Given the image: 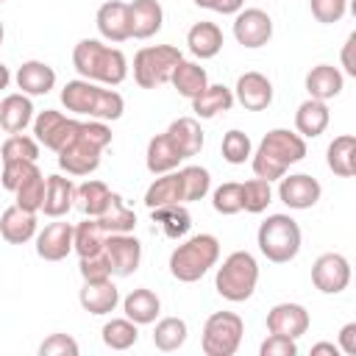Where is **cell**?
Returning <instances> with one entry per match:
<instances>
[{"instance_id":"obj_10","label":"cell","mask_w":356,"mask_h":356,"mask_svg":"<svg viewBox=\"0 0 356 356\" xmlns=\"http://www.w3.org/2000/svg\"><path fill=\"white\" fill-rule=\"evenodd\" d=\"M78 125H81V120L64 117V114L56 111V108H44V111H39V117L33 120V134H36V139H39L44 147H50V150L58 153V150L75 136Z\"/></svg>"},{"instance_id":"obj_56","label":"cell","mask_w":356,"mask_h":356,"mask_svg":"<svg viewBox=\"0 0 356 356\" xmlns=\"http://www.w3.org/2000/svg\"><path fill=\"white\" fill-rule=\"evenodd\" d=\"M8 81H11V72H8V67H6V64H0V89H6V86H8Z\"/></svg>"},{"instance_id":"obj_48","label":"cell","mask_w":356,"mask_h":356,"mask_svg":"<svg viewBox=\"0 0 356 356\" xmlns=\"http://www.w3.org/2000/svg\"><path fill=\"white\" fill-rule=\"evenodd\" d=\"M33 170H36V161H28V159L3 161V175H0V181H3V186H6L8 192H14V189H17Z\"/></svg>"},{"instance_id":"obj_16","label":"cell","mask_w":356,"mask_h":356,"mask_svg":"<svg viewBox=\"0 0 356 356\" xmlns=\"http://www.w3.org/2000/svg\"><path fill=\"white\" fill-rule=\"evenodd\" d=\"M97 31L100 36H106L108 42H125L131 39V11H128V3L122 0H108L97 8Z\"/></svg>"},{"instance_id":"obj_47","label":"cell","mask_w":356,"mask_h":356,"mask_svg":"<svg viewBox=\"0 0 356 356\" xmlns=\"http://www.w3.org/2000/svg\"><path fill=\"white\" fill-rule=\"evenodd\" d=\"M78 270H81V278L83 281H106V278H111V261H108V256H106V250H100V253H92V256H81V264H78Z\"/></svg>"},{"instance_id":"obj_26","label":"cell","mask_w":356,"mask_h":356,"mask_svg":"<svg viewBox=\"0 0 356 356\" xmlns=\"http://www.w3.org/2000/svg\"><path fill=\"white\" fill-rule=\"evenodd\" d=\"M342 83H345L342 72L337 67H331V64H317L306 75V89H309V97H314V100L337 97L342 92Z\"/></svg>"},{"instance_id":"obj_49","label":"cell","mask_w":356,"mask_h":356,"mask_svg":"<svg viewBox=\"0 0 356 356\" xmlns=\"http://www.w3.org/2000/svg\"><path fill=\"white\" fill-rule=\"evenodd\" d=\"M78 342L70 334H50L39 345V356H78Z\"/></svg>"},{"instance_id":"obj_58","label":"cell","mask_w":356,"mask_h":356,"mask_svg":"<svg viewBox=\"0 0 356 356\" xmlns=\"http://www.w3.org/2000/svg\"><path fill=\"white\" fill-rule=\"evenodd\" d=\"M0 3H3V0H0Z\"/></svg>"},{"instance_id":"obj_27","label":"cell","mask_w":356,"mask_h":356,"mask_svg":"<svg viewBox=\"0 0 356 356\" xmlns=\"http://www.w3.org/2000/svg\"><path fill=\"white\" fill-rule=\"evenodd\" d=\"M167 136L172 139V145L178 147V153L184 159L197 156L200 147H203V131H200V122L195 117H178V120H172L170 128H167Z\"/></svg>"},{"instance_id":"obj_15","label":"cell","mask_w":356,"mask_h":356,"mask_svg":"<svg viewBox=\"0 0 356 356\" xmlns=\"http://www.w3.org/2000/svg\"><path fill=\"white\" fill-rule=\"evenodd\" d=\"M267 331L298 339L309 331V312L300 303H275L267 312Z\"/></svg>"},{"instance_id":"obj_31","label":"cell","mask_w":356,"mask_h":356,"mask_svg":"<svg viewBox=\"0 0 356 356\" xmlns=\"http://www.w3.org/2000/svg\"><path fill=\"white\" fill-rule=\"evenodd\" d=\"M170 83L178 89V95H184V97H197L206 86H209V75H206V70L200 67V64H195V61H178L175 64V70H172V75H170Z\"/></svg>"},{"instance_id":"obj_37","label":"cell","mask_w":356,"mask_h":356,"mask_svg":"<svg viewBox=\"0 0 356 356\" xmlns=\"http://www.w3.org/2000/svg\"><path fill=\"white\" fill-rule=\"evenodd\" d=\"M170 203H184L178 172H161L145 192V206L147 209H159V206H170Z\"/></svg>"},{"instance_id":"obj_20","label":"cell","mask_w":356,"mask_h":356,"mask_svg":"<svg viewBox=\"0 0 356 356\" xmlns=\"http://www.w3.org/2000/svg\"><path fill=\"white\" fill-rule=\"evenodd\" d=\"M75 200V186L70 178L64 175H47L44 178V200H42V211L53 220L64 217L72 209Z\"/></svg>"},{"instance_id":"obj_17","label":"cell","mask_w":356,"mask_h":356,"mask_svg":"<svg viewBox=\"0 0 356 356\" xmlns=\"http://www.w3.org/2000/svg\"><path fill=\"white\" fill-rule=\"evenodd\" d=\"M236 100L248 111H264L273 103V83L267 81V75L250 70L236 81Z\"/></svg>"},{"instance_id":"obj_45","label":"cell","mask_w":356,"mask_h":356,"mask_svg":"<svg viewBox=\"0 0 356 356\" xmlns=\"http://www.w3.org/2000/svg\"><path fill=\"white\" fill-rule=\"evenodd\" d=\"M0 153H3V161H14V159L36 161L39 145H36V139H31V136H25V134H11V136L3 142Z\"/></svg>"},{"instance_id":"obj_29","label":"cell","mask_w":356,"mask_h":356,"mask_svg":"<svg viewBox=\"0 0 356 356\" xmlns=\"http://www.w3.org/2000/svg\"><path fill=\"white\" fill-rule=\"evenodd\" d=\"M328 170L339 178H350L356 175V136L353 134H342L334 136V142L328 145Z\"/></svg>"},{"instance_id":"obj_40","label":"cell","mask_w":356,"mask_h":356,"mask_svg":"<svg viewBox=\"0 0 356 356\" xmlns=\"http://www.w3.org/2000/svg\"><path fill=\"white\" fill-rule=\"evenodd\" d=\"M103 342L111 348V350H128L131 345H136L139 339V331H136V323L128 320V317H120V320H108L103 325Z\"/></svg>"},{"instance_id":"obj_36","label":"cell","mask_w":356,"mask_h":356,"mask_svg":"<svg viewBox=\"0 0 356 356\" xmlns=\"http://www.w3.org/2000/svg\"><path fill=\"white\" fill-rule=\"evenodd\" d=\"M106 228L97 222V217H89L78 225H72V250L78 256H92L106 248Z\"/></svg>"},{"instance_id":"obj_50","label":"cell","mask_w":356,"mask_h":356,"mask_svg":"<svg viewBox=\"0 0 356 356\" xmlns=\"http://www.w3.org/2000/svg\"><path fill=\"white\" fill-rule=\"evenodd\" d=\"M345 8H348V0H312V14L323 25L339 22L345 17Z\"/></svg>"},{"instance_id":"obj_14","label":"cell","mask_w":356,"mask_h":356,"mask_svg":"<svg viewBox=\"0 0 356 356\" xmlns=\"http://www.w3.org/2000/svg\"><path fill=\"white\" fill-rule=\"evenodd\" d=\"M234 36H236V42L245 44V47H261V44H267L270 36H273V19H270V14L261 11V8L236 11Z\"/></svg>"},{"instance_id":"obj_51","label":"cell","mask_w":356,"mask_h":356,"mask_svg":"<svg viewBox=\"0 0 356 356\" xmlns=\"http://www.w3.org/2000/svg\"><path fill=\"white\" fill-rule=\"evenodd\" d=\"M261 356H298V345L295 339L289 337H281V334H270L264 342H261Z\"/></svg>"},{"instance_id":"obj_12","label":"cell","mask_w":356,"mask_h":356,"mask_svg":"<svg viewBox=\"0 0 356 356\" xmlns=\"http://www.w3.org/2000/svg\"><path fill=\"white\" fill-rule=\"evenodd\" d=\"M278 197L281 203H286L289 209H312L320 195H323V186L317 178L306 175V172H295V175H281L278 178Z\"/></svg>"},{"instance_id":"obj_6","label":"cell","mask_w":356,"mask_h":356,"mask_svg":"<svg viewBox=\"0 0 356 356\" xmlns=\"http://www.w3.org/2000/svg\"><path fill=\"white\" fill-rule=\"evenodd\" d=\"M256 281H259V264L256 259L248 253V250H234L222 267H217V275H214V289L231 300V303H242L253 295L256 289Z\"/></svg>"},{"instance_id":"obj_39","label":"cell","mask_w":356,"mask_h":356,"mask_svg":"<svg viewBox=\"0 0 356 356\" xmlns=\"http://www.w3.org/2000/svg\"><path fill=\"white\" fill-rule=\"evenodd\" d=\"M186 342V323L181 317H164L156 323V331H153V345L164 353H172L178 350L181 345Z\"/></svg>"},{"instance_id":"obj_34","label":"cell","mask_w":356,"mask_h":356,"mask_svg":"<svg viewBox=\"0 0 356 356\" xmlns=\"http://www.w3.org/2000/svg\"><path fill=\"white\" fill-rule=\"evenodd\" d=\"M234 106V92L222 83H209L197 97H192V111L203 120L220 114V111H228Z\"/></svg>"},{"instance_id":"obj_42","label":"cell","mask_w":356,"mask_h":356,"mask_svg":"<svg viewBox=\"0 0 356 356\" xmlns=\"http://www.w3.org/2000/svg\"><path fill=\"white\" fill-rule=\"evenodd\" d=\"M14 195H17V206H19V209H25V211H39V209H42V200H44V175H42V170L36 167V170L14 189Z\"/></svg>"},{"instance_id":"obj_4","label":"cell","mask_w":356,"mask_h":356,"mask_svg":"<svg viewBox=\"0 0 356 356\" xmlns=\"http://www.w3.org/2000/svg\"><path fill=\"white\" fill-rule=\"evenodd\" d=\"M61 103L67 111L86 114L92 120H120L125 111V100L114 89H100L86 78L67 81L61 89Z\"/></svg>"},{"instance_id":"obj_18","label":"cell","mask_w":356,"mask_h":356,"mask_svg":"<svg viewBox=\"0 0 356 356\" xmlns=\"http://www.w3.org/2000/svg\"><path fill=\"white\" fill-rule=\"evenodd\" d=\"M72 250V225L70 222H50L36 236V253L44 261H61Z\"/></svg>"},{"instance_id":"obj_57","label":"cell","mask_w":356,"mask_h":356,"mask_svg":"<svg viewBox=\"0 0 356 356\" xmlns=\"http://www.w3.org/2000/svg\"><path fill=\"white\" fill-rule=\"evenodd\" d=\"M3 36H6V28H3V22H0V44H3Z\"/></svg>"},{"instance_id":"obj_52","label":"cell","mask_w":356,"mask_h":356,"mask_svg":"<svg viewBox=\"0 0 356 356\" xmlns=\"http://www.w3.org/2000/svg\"><path fill=\"white\" fill-rule=\"evenodd\" d=\"M192 3L200 6V8L217 11V14H236V11H242L245 0H192Z\"/></svg>"},{"instance_id":"obj_33","label":"cell","mask_w":356,"mask_h":356,"mask_svg":"<svg viewBox=\"0 0 356 356\" xmlns=\"http://www.w3.org/2000/svg\"><path fill=\"white\" fill-rule=\"evenodd\" d=\"M150 220L159 222L164 228V236H170V239H181L192 228V214L186 211L184 203H170V206L150 209Z\"/></svg>"},{"instance_id":"obj_43","label":"cell","mask_w":356,"mask_h":356,"mask_svg":"<svg viewBox=\"0 0 356 356\" xmlns=\"http://www.w3.org/2000/svg\"><path fill=\"white\" fill-rule=\"evenodd\" d=\"M273 197V189H270V181L264 178H250L242 184V209L250 211V214H259L267 209Z\"/></svg>"},{"instance_id":"obj_46","label":"cell","mask_w":356,"mask_h":356,"mask_svg":"<svg viewBox=\"0 0 356 356\" xmlns=\"http://www.w3.org/2000/svg\"><path fill=\"white\" fill-rule=\"evenodd\" d=\"M211 206H214V211H220V214H236V211H242V184H236V181L220 184V186L214 189Z\"/></svg>"},{"instance_id":"obj_38","label":"cell","mask_w":356,"mask_h":356,"mask_svg":"<svg viewBox=\"0 0 356 356\" xmlns=\"http://www.w3.org/2000/svg\"><path fill=\"white\" fill-rule=\"evenodd\" d=\"M108 197H111V189H108L103 181H86V184L75 186V203H78V209H81L83 214H89V217H97V214L106 209Z\"/></svg>"},{"instance_id":"obj_30","label":"cell","mask_w":356,"mask_h":356,"mask_svg":"<svg viewBox=\"0 0 356 356\" xmlns=\"http://www.w3.org/2000/svg\"><path fill=\"white\" fill-rule=\"evenodd\" d=\"M186 44L197 58H214L222 50V31L214 22H195L186 33Z\"/></svg>"},{"instance_id":"obj_54","label":"cell","mask_w":356,"mask_h":356,"mask_svg":"<svg viewBox=\"0 0 356 356\" xmlns=\"http://www.w3.org/2000/svg\"><path fill=\"white\" fill-rule=\"evenodd\" d=\"M339 350L348 356H356V323H345L339 331Z\"/></svg>"},{"instance_id":"obj_19","label":"cell","mask_w":356,"mask_h":356,"mask_svg":"<svg viewBox=\"0 0 356 356\" xmlns=\"http://www.w3.org/2000/svg\"><path fill=\"white\" fill-rule=\"evenodd\" d=\"M128 11H131V36L134 39H150L153 33L161 31L164 8L159 0H134V3H128Z\"/></svg>"},{"instance_id":"obj_1","label":"cell","mask_w":356,"mask_h":356,"mask_svg":"<svg viewBox=\"0 0 356 356\" xmlns=\"http://www.w3.org/2000/svg\"><path fill=\"white\" fill-rule=\"evenodd\" d=\"M111 145V128L103 120L81 122L75 136L58 150V167L70 175H89L100 164V153Z\"/></svg>"},{"instance_id":"obj_9","label":"cell","mask_w":356,"mask_h":356,"mask_svg":"<svg viewBox=\"0 0 356 356\" xmlns=\"http://www.w3.org/2000/svg\"><path fill=\"white\" fill-rule=\"evenodd\" d=\"M245 334V323L234 312H214L203 325V353L206 356H234Z\"/></svg>"},{"instance_id":"obj_28","label":"cell","mask_w":356,"mask_h":356,"mask_svg":"<svg viewBox=\"0 0 356 356\" xmlns=\"http://www.w3.org/2000/svg\"><path fill=\"white\" fill-rule=\"evenodd\" d=\"M33 117V103L28 95H6L0 100V128L6 134H19Z\"/></svg>"},{"instance_id":"obj_53","label":"cell","mask_w":356,"mask_h":356,"mask_svg":"<svg viewBox=\"0 0 356 356\" xmlns=\"http://www.w3.org/2000/svg\"><path fill=\"white\" fill-rule=\"evenodd\" d=\"M342 67L348 75H356V33H348L342 44Z\"/></svg>"},{"instance_id":"obj_44","label":"cell","mask_w":356,"mask_h":356,"mask_svg":"<svg viewBox=\"0 0 356 356\" xmlns=\"http://www.w3.org/2000/svg\"><path fill=\"white\" fill-rule=\"evenodd\" d=\"M250 150H253V145H250V136L248 134H242V131L234 128V131H228L222 136V159L228 164H245L250 159Z\"/></svg>"},{"instance_id":"obj_22","label":"cell","mask_w":356,"mask_h":356,"mask_svg":"<svg viewBox=\"0 0 356 356\" xmlns=\"http://www.w3.org/2000/svg\"><path fill=\"white\" fill-rule=\"evenodd\" d=\"M78 300L89 314H108L120 303V292L111 284V278H106V281H83V286L78 292Z\"/></svg>"},{"instance_id":"obj_3","label":"cell","mask_w":356,"mask_h":356,"mask_svg":"<svg viewBox=\"0 0 356 356\" xmlns=\"http://www.w3.org/2000/svg\"><path fill=\"white\" fill-rule=\"evenodd\" d=\"M72 64L81 78L117 86L128 75V61L120 47H108L97 39H81L72 50Z\"/></svg>"},{"instance_id":"obj_8","label":"cell","mask_w":356,"mask_h":356,"mask_svg":"<svg viewBox=\"0 0 356 356\" xmlns=\"http://www.w3.org/2000/svg\"><path fill=\"white\" fill-rule=\"evenodd\" d=\"M181 50L172 44H150L142 47L134 56V78L142 89H156L161 83H170V75L175 64L181 61Z\"/></svg>"},{"instance_id":"obj_32","label":"cell","mask_w":356,"mask_h":356,"mask_svg":"<svg viewBox=\"0 0 356 356\" xmlns=\"http://www.w3.org/2000/svg\"><path fill=\"white\" fill-rule=\"evenodd\" d=\"M328 106H325V100H314V97H309V100H303L300 106H298V111H295V128H298V134L300 136H320L323 131H325V125H328Z\"/></svg>"},{"instance_id":"obj_35","label":"cell","mask_w":356,"mask_h":356,"mask_svg":"<svg viewBox=\"0 0 356 356\" xmlns=\"http://www.w3.org/2000/svg\"><path fill=\"white\" fill-rule=\"evenodd\" d=\"M97 222L106 228V234H128L136 225V214L125 206V200L117 192H111L106 209L97 214Z\"/></svg>"},{"instance_id":"obj_41","label":"cell","mask_w":356,"mask_h":356,"mask_svg":"<svg viewBox=\"0 0 356 356\" xmlns=\"http://www.w3.org/2000/svg\"><path fill=\"white\" fill-rule=\"evenodd\" d=\"M181 175V197L184 203H192V200H200L209 186H211V175L206 167H197V164H189L184 170H178Z\"/></svg>"},{"instance_id":"obj_11","label":"cell","mask_w":356,"mask_h":356,"mask_svg":"<svg viewBox=\"0 0 356 356\" xmlns=\"http://www.w3.org/2000/svg\"><path fill=\"white\" fill-rule=\"evenodd\" d=\"M312 284L325 292V295H337L350 284V264L342 253H323L317 256V261L312 264Z\"/></svg>"},{"instance_id":"obj_23","label":"cell","mask_w":356,"mask_h":356,"mask_svg":"<svg viewBox=\"0 0 356 356\" xmlns=\"http://www.w3.org/2000/svg\"><path fill=\"white\" fill-rule=\"evenodd\" d=\"M17 86L22 89V95H47L56 86V70L44 61H25L17 70Z\"/></svg>"},{"instance_id":"obj_24","label":"cell","mask_w":356,"mask_h":356,"mask_svg":"<svg viewBox=\"0 0 356 356\" xmlns=\"http://www.w3.org/2000/svg\"><path fill=\"white\" fill-rule=\"evenodd\" d=\"M184 161V156L178 153V147L172 145V139L164 134H156L150 142H147V153H145V164L153 175H161V172H172L178 164Z\"/></svg>"},{"instance_id":"obj_13","label":"cell","mask_w":356,"mask_h":356,"mask_svg":"<svg viewBox=\"0 0 356 356\" xmlns=\"http://www.w3.org/2000/svg\"><path fill=\"white\" fill-rule=\"evenodd\" d=\"M103 250H106V256L111 261L114 275H122V278L136 273V267L142 261V245L131 231L128 234H108Z\"/></svg>"},{"instance_id":"obj_5","label":"cell","mask_w":356,"mask_h":356,"mask_svg":"<svg viewBox=\"0 0 356 356\" xmlns=\"http://www.w3.org/2000/svg\"><path fill=\"white\" fill-rule=\"evenodd\" d=\"M220 259V242L211 234H195L184 245H178L170 253V273L172 278L192 284L200 281Z\"/></svg>"},{"instance_id":"obj_25","label":"cell","mask_w":356,"mask_h":356,"mask_svg":"<svg viewBox=\"0 0 356 356\" xmlns=\"http://www.w3.org/2000/svg\"><path fill=\"white\" fill-rule=\"evenodd\" d=\"M122 312L128 320H134L136 325H147L159 317L161 312V300L156 292H150L147 286H139V289H131L122 300Z\"/></svg>"},{"instance_id":"obj_7","label":"cell","mask_w":356,"mask_h":356,"mask_svg":"<svg viewBox=\"0 0 356 356\" xmlns=\"http://www.w3.org/2000/svg\"><path fill=\"white\" fill-rule=\"evenodd\" d=\"M256 245L275 264L292 261L298 256V250H300V225L289 214H270L259 225Z\"/></svg>"},{"instance_id":"obj_21","label":"cell","mask_w":356,"mask_h":356,"mask_svg":"<svg viewBox=\"0 0 356 356\" xmlns=\"http://www.w3.org/2000/svg\"><path fill=\"white\" fill-rule=\"evenodd\" d=\"M36 234V211H25L17 203L0 214V236L11 245H22Z\"/></svg>"},{"instance_id":"obj_55","label":"cell","mask_w":356,"mask_h":356,"mask_svg":"<svg viewBox=\"0 0 356 356\" xmlns=\"http://www.w3.org/2000/svg\"><path fill=\"white\" fill-rule=\"evenodd\" d=\"M337 353H339V345H331V342L312 345V356H337Z\"/></svg>"},{"instance_id":"obj_2","label":"cell","mask_w":356,"mask_h":356,"mask_svg":"<svg viewBox=\"0 0 356 356\" xmlns=\"http://www.w3.org/2000/svg\"><path fill=\"white\" fill-rule=\"evenodd\" d=\"M250 156H253L250 164H253L256 178L278 181L289 164H295L306 156V142L300 134H292L286 128H273L264 134L256 153H250Z\"/></svg>"}]
</instances>
